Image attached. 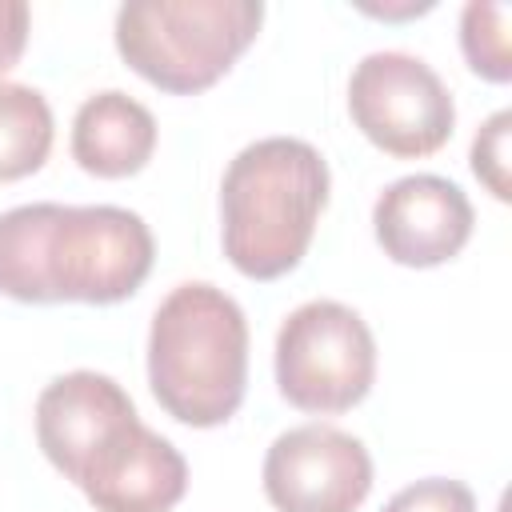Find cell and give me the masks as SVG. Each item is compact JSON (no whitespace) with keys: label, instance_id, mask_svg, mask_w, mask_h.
Here are the masks:
<instances>
[{"label":"cell","instance_id":"1","mask_svg":"<svg viewBox=\"0 0 512 512\" xmlns=\"http://www.w3.org/2000/svg\"><path fill=\"white\" fill-rule=\"evenodd\" d=\"M148 224L116 204H20L0 212V292L20 304H116L152 272Z\"/></svg>","mask_w":512,"mask_h":512},{"label":"cell","instance_id":"4","mask_svg":"<svg viewBox=\"0 0 512 512\" xmlns=\"http://www.w3.org/2000/svg\"><path fill=\"white\" fill-rule=\"evenodd\" d=\"M260 0H128L116 12V52L172 96L212 88L256 40Z\"/></svg>","mask_w":512,"mask_h":512},{"label":"cell","instance_id":"5","mask_svg":"<svg viewBox=\"0 0 512 512\" xmlns=\"http://www.w3.org/2000/svg\"><path fill=\"white\" fill-rule=\"evenodd\" d=\"M376 380V340L340 300H308L276 332V388L316 416L356 408Z\"/></svg>","mask_w":512,"mask_h":512},{"label":"cell","instance_id":"11","mask_svg":"<svg viewBox=\"0 0 512 512\" xmlns=\"http://www.w3.org/2000/svg\"><path fill=\"white\" fill-rule=\"evenodd\" d=\"M156 152V120L128 92H96L76 108L72 120V160L100 176L120 180L136 176Z\"/></svg>","mask_w":512,"mask_h":512},{"label":"cell","instance_id":"9","mask_svg":"<svg viewBox=\"0 0 512 512\" xmlns=\"http://www.w3.org/2000/svg\"><path fill=\"white\" fill-rule=\"evenodd\" d=\"M472 224L476 212L460 184L432 172L392 180L372 208V228L384 256L404 268H436L452 260L468 244Z\"/></svg>","mask_w":512,"mask_h":512},{"label":"cell","instance_id":"8","mask_svg":"<svg viewBox=\"0 0 512 512\" xmlns=\"http://www.w3.org/2000/svg\"><path fill=\"white\" fill-rule=\"evenodd\" d=\"M132 396L104 372H64L36 400V440L52 468L80 484L84 472L136 424Z\"/></svg>","mask_w":512,"mask_h":512},{"label":"cell","instance_id":"12","mask_svg":"<svg viewBox=\"0 0 512 512\" xmlns=\"http://www.w3.org/2000/svg\"><path fill=\"white\" fill-rule=\"evenodd\" d=\"M52 152V108L44 92L0 80V184L32 176Z\"/></svg>","mask_w":512,"mask_h":512},{"label":"cell","instance_id":"2","mask_svg":"<svg viewBox=\"0 0 512 512\" xmlns=\"http://www.w3.org/2000/svg\"><path fill=\"white\" fill-rule=\"evenodd\" d=\"M328 204V164L296 136H268L236 152L220 184V240L236 272L276 280L292 272Z\"/></svg>","mask_w":512,"mask_h":512},{"label":"cell","instance_id":"10","mask_svg":"<svg viewBox=\"0 0 512 512\" xmlns=\"http://www.w3.org/2000/svg\"><path fill=\"white\" fill-rule=\"evenodd\" d=\"M96 512H172L188 488V464L148 424H132L76 484Z\"/></svg>","mask_w":512,"mask_h":512},{"label":"cell","instance_id":"15","mask_svg":"<svg viewBox=\"0 0 512 512\" xmlns=\"http://www.w3.org/2000/svg\"><path fill=\"white\" fill-rule=\"evenodd\" d=\"M380 512H476V496L460 480L428 476V480L400 488Z\"/></svg>","mask_w":512,"mask_h":512},{"label":"cell","instance_id":"6","mask_svg":"<svg viewBox=\"0 0 512 512\" xmlns=\"http://www.w3.org/2000/svg\"><path fill=\"white\" fill-rule=\"evenodd\" d=\"M348 112L380 152L400 160L440 152L456 128L448 84L408 52H368L348 80Z\"/></svg>","mask_w":512,"mask_h":512},{"label":"cell","instance_id":"3","mask_svg":"<svg viewBox=\"0 0 512 512\" xmlns=\"http://www.w3.org/2000/svg\"><path fill=\"white\" fill-rule=\"evenodd\" d=\"M148 384L160 408L192 428L236 416L248 388V320L204 280L176 284L148 328Z\"/></svg>","mask_w":512,"mask_h":512},{"label":"cell","instance_id":"13","mask_svg":"<svg viewBox=\"0 0 512 512\" xmlns=\"http://www.w3.org/2000/svg\"><path fill=\"white\" fill-rule=\"evenodd\" d=\"M508 4H492V0H472L464 4L460 16V48L464 60L476 76L492 80V84H508L512 80V52H508Z\"/></svg>","mask_w":512,"mask_h":512},{"label":"cell","instance_id":"14","mask_svg":"<svg viewBox=\"0 0 512 512\" xmlns=\"http://www.w3.org/2000/svg\"><path fill=\"white\" fill-rule=\"evenodd\" d=\"M508 132H512V112L500 108L484 120V128L472 140V172L476 180L496 196L508 200L512 196V180H508Z\"/></svg>","mask_w":512,"mask_h":512},{"label":"cell","instance_id":"16","mask_svg":"<svg viewBox=\"0 0 512 512\" xmlns=\"http://www.w3.org/2000/svg\"><path fill=\"white\" fill-rule=\"evenodd\" d=\"M28 44V4L24 0H0V72H8Z\"/></svg>","mask_w":512,"mask_h":512},{"label":"cell","instance_id":"7","mask_svg":"<svg viewBox=\"0 0 512 512\" xmlns=\"http://www.w3.org/2000/svg\"><path fill=\"white\" fill-rule=\"evenodd\" d=\"M368 492V448L332 424L288 428L264 456V496L276 512H356Z\"/></svg>","mask_w":512,"mask_h":512}]
</instances>
